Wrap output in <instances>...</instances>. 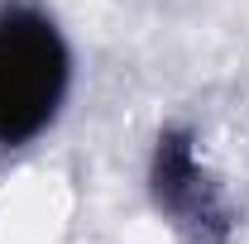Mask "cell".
Returning a JSON list of instances; mask_svg holds the SVG:
<instances>
[{
  "instance_id": "obj_1",
  "label": "cell",
  "mask_w": 249,
  "mask_h": 244,
  "mask_svg": "<svg viewBox=\"0 0 249 244\" xmlns=\"http://www.w3.org/2000/svg\"><path fill=\"white\" fill-rule=\"evenodd\" d=\"M72 91V48L48 10L0 0V149L48 134Z\"/></svg>"
}]
</instances>
